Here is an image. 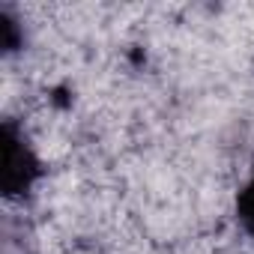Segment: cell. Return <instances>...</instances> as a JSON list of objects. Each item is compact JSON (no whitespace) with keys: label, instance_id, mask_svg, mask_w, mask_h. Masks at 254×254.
Returning a JSON list of instances; mask_svg holds the SVG:
<instances>
[{"label":"cell","instance_id":"1","mask_svg":"<svg viewBox=\"0 0 254 254\" xmlns=\"http://www.w3.org/2000/svg\"><path fill=\"white\" fill-rule=\"evenodd\" d=\"M236 212H239V221L245 227V233L254 239V177L251 183L239 191V200H236Z\"/></svg>","mask_w":254,"mask_h":254}]
</instances>
